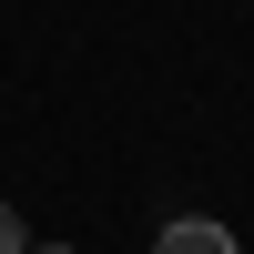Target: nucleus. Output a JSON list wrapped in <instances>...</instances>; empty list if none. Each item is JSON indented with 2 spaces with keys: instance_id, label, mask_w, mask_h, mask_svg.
Listing matches in <instances>:
<instances>
[{
  "instance_id": "f257e3e1",
  "label": "nucleus",
  "mask_w": 254,
  "mask_h": 254,
  "mask_svg": "<svg viewBox=\"0 0 254 254\" xmlns=\"http://www.w3.org/2000/svg\"><path fill=\"white\" fill-rule=\"evenodd\" d=\"M153 254H234V234H224L214 214H173V224L153 234Z\"/></svg>"
},
{
  "instance_id": "f03ea898",
  "label": "nucleus",
  "mask_w": 254,
  "mask_h": 254,
  "mask_svg": "<svg viewBox=\"0 0 254 254\" xmlns=\"http://www.w3.org/2000/svg\"><path fill=\"white\" fill-rule=\"evenodd\" d=\"M0 254H31V234H20V214L0 203Z\"/></svg>"
},
{
  "instance_id": "7ed1b4c3",
  "label": "nucleus",
  "mask_w": 254,
  "mask_h": 254,
  "mask_svg": "<svg viewBox=\"0 0 254 254\" xmlns=\"http://www.w3.org/2000/svg\"><path fill=\"white\" fill-rule=\"evenodd\" d=\"M31 254H71V244H31Z\"/></svg>"
}]
</instances>
